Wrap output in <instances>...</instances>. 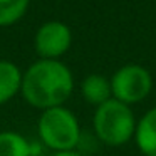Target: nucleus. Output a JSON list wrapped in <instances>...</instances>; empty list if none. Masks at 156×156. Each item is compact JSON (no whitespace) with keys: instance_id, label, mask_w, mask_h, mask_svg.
<instances>
[{"instance_id":"obj_1","label":"nucleus","mask_w":156,"mask_h":156,"mask_svg":"<svg viewBox=\"0 0 156 156\" xmlns=\"http://www.w3.org/2000/svg\"><path fill=\"white\" fill-rule=\"evenodd\" d=\"M72 72L61 61L39 59L22 72V96L30 106L42 111L62 106L72 94Z\"/></svg>"},{"instance_id":"obj_2","label":"nucleus","mask_w":156,"mask_h":156,"mask_svg":"<svg viewBox=\"0 0 156 156\" xmlns=\"http://www.w3.org/2000/svg\"><path fill=\"white\" fill-rule=\"evenodd\" d=\"M37 131L42 143L54 151H71L81 141L77 119L64 106L42 111Z\"/></svg>"},{"instance_id":"obj_3","label":"nucleus","mask_w":156,"mask_h":156,"mask_svg":"<svg viewBox=\"0 0 156 156\" xmlns=\"http://www.w3.org/2000/svg\"><path fill=\"white\" fill-rule=\"evenodd\" d=\"M94 129L98 138L106 144H124L136 129L131 109L118 99H109L98 106L94 114Z\"/></svg>"},{"instance_id":"obj_4","label":"nucleus","mask_w":156,"mask_h":156,"mask_svg":"<svg viewBox=\"0 0 156 156\" xmlns=\"http://www.w3.org/2000/svg\"><path fill=\"white\" fill-rule=\"evenodd\" d=\"M151 89V76L141 66H124L111 79L114 99L131 104L146 98Z\"/></svg>"},{"instance_id":"obj_5","label":"nucleus","mask_w":156,"mask_h":156,"mask_svg":"<svg viewBox=\"0 0 156 156\" xmlns=\"http://www.w3.org/2000/svg\"><path fill=\"white\" fill-rule=\"evenodd\" d=\"M72 42L71 29L59 20H51L42 24L35 32L34 45L41 59L57 61L62 54L69 51Z\"/></svg>"},{"instance_id":"obj_6","label":"nucleus","mask_w":156,"mask_h":156,"mask_svg":"<svg viewBox=\"0 0 156 156\" xmlns=\"http://www.w3.org/2000/svg\"><path fill=\"white\" fill-rule=\"evenodd\" d=\"M22 71L10 61H0V104H5L20 92Z\"/></svg>"},{"instance_id":"obj_7","label":"nucleus","mask_w":156,"mask_h":156,"mask_svg":"<svg viewBox=\"0 0 156 156\" xmlns=\"http://www.w3.org/2000/svg\"><path fill=\"white\" fill-rule=\"evenodd\" d=\"M136 143L144 156H156V108L146 112L136 126Z\"/></svg>"},{"instance_id":"obj_8","label":"nucleus","mask_w":156,"mask_h":156,"mask_svg":"<svg viewBox=\"0 0 156 156\" xmlns=\"http://www.w3.org/2000/svg\"><path fill=\"white\" fill-rule=\"evenodd\" d=\"M111 82L99 74H91L82 82V96L91 104L101 106L111 99Z\"/></svg>"},{"instance_id":"obj_9","label":"nucleus","mask_w":156,"mask_h":156,"mask_svg":"<svg viewBox=\"0 0 156 156\" xmlns=\"http://www.w3.org/2000/svg\"><path fill=\"white\" fill-rule=\"evenodd\" d=\"M29 141L15 131L0 133V156H30Z\"/></svg>"},{"instance_id":"obj_10","label":"nucleus","mask_w":156,"mask_h":156,"mask_svg":"<svg viewBox=\"0 0 156 156\" xmlns=\"http://www.w3.org/2000/svg\"><path fill=\"white\" fill-rule=\"evenodd\" d=\"M30 0H0V27H9L25 15Z\"/></svg>"},{"instance_id":"obj_11","label":"nucleus","mask_w":156,"mask_h":156,"mask_svg":"<svg viewBox=\"0 0 156 156\" xmlns=\"http://www.w3.org/2000/svg\"><path fill=\"white\" fill-rule=\"evenodd\" d=\"M52 156H82V154L74 151V149H71V151H55Z\"/></svg>"}]
</instances>
